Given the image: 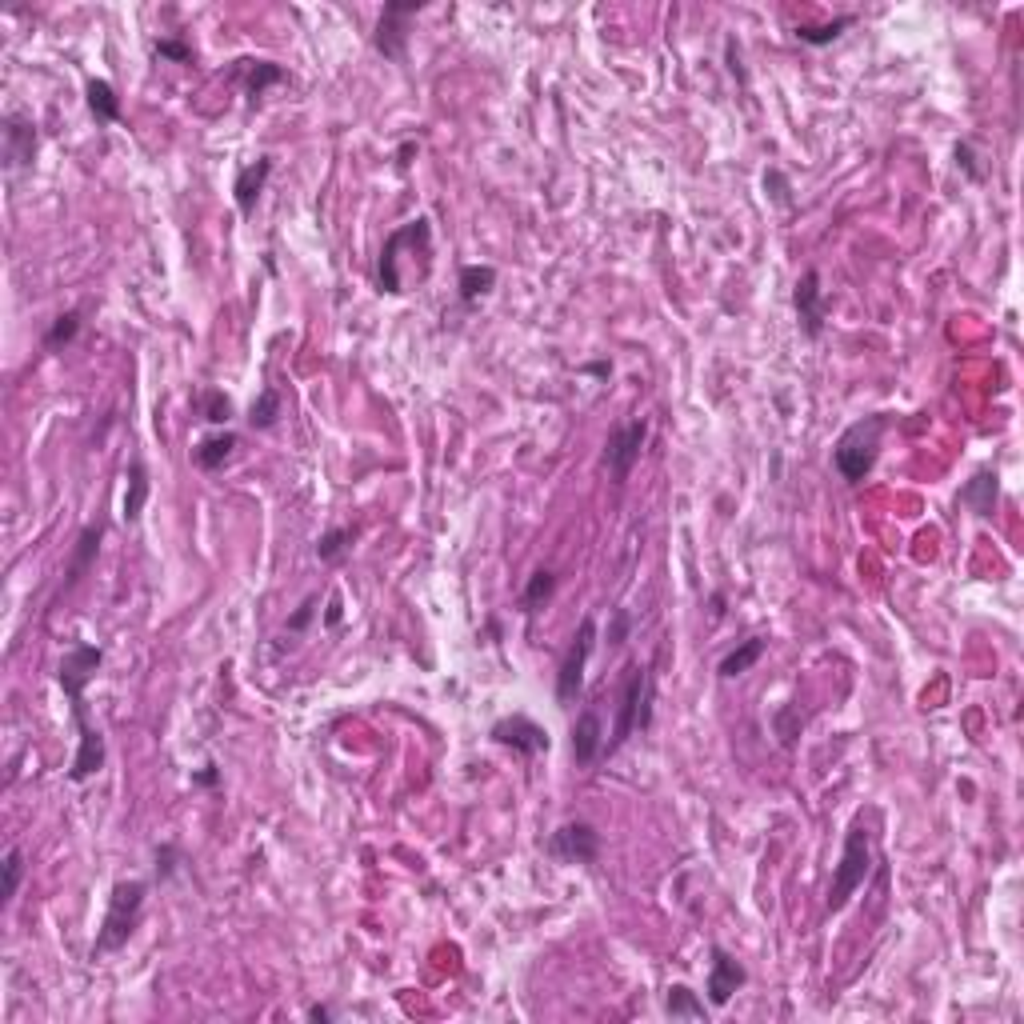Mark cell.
<instances>
[{
	"mask_svg": "<svg viewBox=\"0 0 1024 1024\" xmlns=\"http://www.w3.org/2000/svg\"><path fill=\"white\" fill-rule=\"evenodd\" d=\"M196 404H200V416H204L208 424H228V420H232V400H228L220 388H204V392L196 396Z\"/></svg>",
	"mask_w": 1024,
	"mask_h": 1024,
	"instance_id": "cell-32",
	"label": "cell"
},
{
	"mask_svg": "<svg viewBox=\"0 0 1024 1024\" xmlns=\"http://www.w3.org/2000/svg\"><path fill=\"white\" fill-rule=\"evenodd\" d=\"M552 592H556V572H552V568H536V572L528 576L524 592H520V608H524V616H536V612L552 600Z\"/></svg>",
	"mask_w": 1024,
	"mask_h": 1024,
	"instance_id": "cell-26",
	"label": "cell"
},
{
	"mask_svg": "<svg viewBox=\"0 0 1024 1024\" xmlns=\"http://www.w3.org/2000/svg\"><path fill=\"white\" fill-rule=\"evenodd\" d=\"M496 744H504V748H512V752H520V756H540V752H548V732L532 720V716H524V712H512V716H500L496 724H492V732H488Z\"/></svg>",
	"mask_w": 1024,
	"mask_h": 1024,
	"instance_id": "cell-12",
	"label": "cell"
},
{
	"mask_svg": "<svg viewBox=\"0 0 1024 1024\" xmlns=\"http://www.w3.org/2000/svg\"><path fill=\"white\" fill-rule=\"evenodd\" d=\"M628 628H632V616H628V608H612V624H608V644H612V648H616V644H624Z\"/></svg>",
	"mask_w": 1024,
	"mask_h": 1024,
	"instance_id": "cell-35",
	"label": "cell"
},
{
	"mask_svg": "<svg viewBox=\"0 0 1024 1024\" xmlns=\"http://www.w3.org/2000/svg\"><path fill=\"white\" fill-rule=\"evenodd\" d=\"M996 492H1000L996 472H992V468H980V472H972V480H964V488H960V504H964V508H972L976 516H992V508H996Z\"/></svg>",
	"mask_w": 1024,
	"mask_h": 1024,
	"instance_id": "cell-18",
	"label": "cell"
},
{
	"mask_svg": "<svg viewBox=\"0 0 1024 1024\" xmlns=\"http://www.w3.org/2000/svg\"><path fill=\"white\" fill-rule=\"evenodd\" d=\"M412 152H416V144H412V140H404V144H400V152H396V168H400V172L412 164Z\"/></svg>",
	"mask_w": 1024,
	"mask_h": 1024,
	"instance_id": "cell-41",
	"label": "cell"
},
{
	"mask_svg": "<svg viewBox=\"0 0 1024 1024\" xmlns=\"http://www.w3.org/2000/svg\"><path fill=\"white\" fill-rule=\"evenodd\" d=\"M728 68H732V76H736L740 84H748V72L740 68V52H736V44H732V40H728Z\"/></svg>",
	"mask_w": 1024,
	"mask_h": 1024,
	"instance_id": "cell-39",
	"label": "cell"
},
{
	"mask_svg": "<svg viewBox=\"0 0 1024 1024\" xmlns=\"http://www.w3.org/2000/svg\"><path fill=\"white\" fill-rule=\"evenodd\" d=\"M648 724H652V676L644 664H628L616 724H612V736H604V752H616L636 728H648Z\"/></svg>",
	"mask_w": 1024,
	"mask_h": 1024,
	"instance_id": "cell-4",
	"label": "cell"
},
{
	"mask_svg": "<svg viewBox=\"0 0 1024 1024\" xmlns=\"http://www.w3.org/2000/svg\"><path fill=\"white\" fill-rule=\"evenodd\" d=\"M312 616H316V596H308V600L288 616V624H284V628H288V632H304V628L312 624Z\"/></svg>",
	"mask_w": 1024,
	"mask_h": 1024,
	"instance_id": "cell-36",
	"label": "cell"
},
{
	"mask_svg": "<svg viewBox=\"0 0 1024 1024\" xmlns=\"http://www.w3.org/2000/svg\"><path fill=\"white\" fill-rule=\"evenodd\" d=\"M172 868H176V848H172V844H160V848H156V876L164 880V876H172Z\"/></svg>",
	"mask_w": 1024,
	"mask_h": 1024,
	"instance_id": "cell-37",
	"label": "cell"
},
{
	"mask_svg": "<svg viewBox=\"0 0 1024 1024\" xmlns=\"http://www.w3.org/2000/svg\"><path fill=\"white\" fill-rule=\"evenodd\" d=\"M424 12V0H392L384 4L380 20H376V32H372V48L384 56V60H404L408 56V20Z\"/></svg>",
	"mask_w": 1024,
	"mask_h": 1024,
	"instance_id": "cell-7",
	"label": "cell"
},
{
	"mask_svg": "<svg viewBox=\"0 0 1024 1024\" xmlns=\"http://www.w3.org/2000/svg\"><path fill=\"white\" fill-rule=\"evenodd\" d=\"M100 536H104V528L100 524H84L80 528V536H76V552H72V568H68V580H64V592L92 568V560H96V552H100Z\"/></svg>",
	"mask_w": 1024,
	"mask_h": 1024,
	"instance_id": "cell-21",
	"label": "cell"
},
{
	"mask_svg": "<svg viewBox=\"0 0 1024 1024\" xmlns=\"http://www.w3.org/2000/svg\"><path fill=\"white\" fill-rule=\"evenodd\" d=\"M244 64H248V80H244L248 104H260V96H264L272 84H284V80H288V68H280L276 60H244Z\"/></svg>",
	"mask_w": 1024,
	"mask_h": 1024,
	"instance_id": "cell-22",
	"label": "cell"
},
{
	"mask_svg": "<svg viewBox=\"0 0 1024 1024\" xmlns=\"http://www.w3.org/2000/svg\"><path fill=\"white\" fill-rule=\"evenodd\" d=\"M548 852L564 864H596L600 856V832L588 820H568L548 836Z\"/></svg>",
	"mask_w": 1024,
	"mask_h": 1024,
	"instance_id": "cell-10",
	"label": "cell"
},
{
	"mask_svg": "<svg viewBox=\"0 0 1024 1024\" xmlns=\"http://www.w3.org/2000/svg\"><path fill=\"white\" fill-rule=\"evenodd\" d=\"M872 868V844H868V832L860 824H852V832L844 836V852H840V864H836V880H832V892H828V912H840L852 892L864 884Z\"/></svg>",
	"mask_w": 1024,
	"mask_h": 1024,
	"instance_id": "cell-5",
	"label": "cell"
},
{
	"mask_svg": "<svg viewBox=\"0 0 1024 1024\" xmlns=\"http://www.w3.org/2000/svg\"><path fill=\"white\" fill-rule=\"evenodd\" d=\"M144 896H148V884H144V880H120V884H112L108 912H104V920H100L92 956H104V952H116V948L128 944V936H132L136 924H140Z\"/></svg>",
	"mask_w": 1024,
	"mask_h": 1024,
	"instance_id": "cell-2",
	"label": "cell"
},
{
	"mask_svg": "<svg viewBox=\"0 0 1024 1024\" xmlns=\"http://www.w3.org/2000/svg\"><path fill=\"white\" fill-rule=\"evenodd\" d=\"M84 100H88V112L96 116V124H116L120 120V96L108 80L88 76L84 80Z\"/></svg>",
	"mask_w": 1024,
	"mask_h": 1024,
	"instance_id": "cell-20",
	"label": "cell"
},
{
	"mask_svg": "<svg viewBox=\"0 0 1024 1024\" xmlns=\"http://www.w3.org/2000/svg\"><path fill=\"white\" fill-rule=\"evenodd\" d=\"M592 648H596V620L584 616L580 628H576V636H572V644H568L564 656H560V668H556V700H560V704H572V700L580 696V688H584V668H588Z\"/></svg>",
	"mask_w": 1024,
	"mask_h": 1024,
	"instance_id": "cell-6",
	"label": "cell"
},
{
	"mask_svg": "<svg viewBox=\"0 0 1024 1024\" xmlns=\"http://www.w3.org/2000/svg\"><path fill=\"white\" fill-rule=\"evenodd\" d=\"M68 704H72V724H76V736H80V740H76L72 768H68V780L84 784L88 776H96V772L104 768V736H100V728H92L84 696H76V700H68Z\"/></svg>",
	"mask_w": 1024,
	"mask_h": 1024,
	"instance_id": "cell-8",
	"label": "cell"
},
{
	"mask_svg": "<svg viewBox=\"0 0 1024 1024\" xmlns=\"http://www.w3.org/2000/svg\"><path fill=\"white\" fill-rule=\"evenodd\" d=\"M600 752H604V728H600V716H596V708H584V712L576 716V724H572V760H576L580 768H588Z\"/></svg>",
	"mask_w": 1024,
	"mask_h": 1024,
	"instance_id": "cell-17",
	"label": "cell"
},
{
	"mask_svg": "<svg viewBox=\"0 0 1024 1024\" xmlns=\"http://www.w3.org/2000/svg\"><path fill=\"white\" fill-rule=\"evenodd\" d=\"M268 176H272V156H256L252 164H244V168L236 172V180H232V196H236L240 216H252V212H256V204H260V192H264Z\"/></svg>",
	"mask_w": 1024,
	"mask_h": 1024,
	"instance_id": "cell-16",
	"label": "cell"
},
{
	"mask_svg": "<svg viewBox=\"0 0 1024 1024\" xmlns=\"http://www.w3.org/2000/svg\"><path fill=\"white\" fill-rule=\"evenodd\" d=\"M152 52H156L160 60H172V64H188V60H192V44L180 40V36H160V40L152 44Z\"/></svg>",
	"mask_w": 1024,
	"mask_h": 1024,
	"instance_id": "cell-34",
	"label": "cell"
},
{
	"mask_svg": "<svg viewBox=\"0 0 1024 1024\" xmlns=\"http://www.w3.org/2000/svg\"><path fill=\"white\" fill-rule=\"evenodd\" d=\"M792 308H796V324L808 340H816L824 332V288H820V272L808 268L796 288H792Z\"/></svg>",
	"mask_w": 1024,
	"mask_h": 1024,
	"instance_id": "cell-14",
	"label": "cell"
},
{
	"mask_svg": "<svg viewBox=\"0 0 1024 1024\" xmlns=\"http://www.w3.org/2000/svg\"><path fill=\"white\" fill-rule=\"evenodd\" d=\"M764 648H768V640H764V636H748L744 644H736V648H732V652L720 660V668H716V672H720L724 680H732V676H744V672H748V668H752V664L764 656Z\"/></svg>",
	"mask_w": 1024,
	"mask_h": 1024,
	"instance_id": "cell-25",
	"label": "cell"
},
{
	"mask_svg": "<svg viewBox=\"0 0 1024 1024\" xmlns=\"http://www.w3.org/2000/svg\"><path fill=\"white\" fill-rule=\"evenodd\" d=\"M76 332H80V312H76V308H68V312H60V316L52 320V328L44 332V348H48V352H56V348L72 344V340H76Z\"/></svg>",
	"mask_w": 1024,
	"mask_h": 1024,
	"instance_id": "cell-30",
	"label": "cell"
},
{
	"mask_svg": "<svg viewBox=\"0 0 1024 1024\" xmlns=\"http://www.w3.org/2000/svg\"><path fill=\"white\" fill-rule=\"evenodd\" d=\"M956 164H960L972 180H984V172L976 168V156H972V148H968V144H956Z\"/></svg>",
	"mask_w": 1024,
	"mask_h": 1024,
	"instance_id": "cell-38",
	"label": "cell"
},
{
	"mask_svg": "<svg viewBox=\"0 0 1024 1024\" xmlns=\"http://www.w3.org/2000/svg\"><path fill=\"white\" fill-rule=\"evenodd\" d=\"M664 1012H668L672 1020H704V1016H708L704 1000H700L688 984H672V988H668V996H664Z\"/></svg>",
	"mask_w": 1024,
	"mask_h": 1024,
	"instance_id": "cell-27",
	"label": "cell"
},
{
	"mask_svg": "<svg viewBox=\"0 0 1024 1024\" xmlns=\"http://www.w3.org/2000/svg\"><path fill=\"white\" fill-rule=\"evenodd\" d=\"M276 420H280V392H276V388H264V392L252 400V408H248V424L264 432V428H272Z\"/></svg>",
	"mask_w": 1024,
	"mask_h": 1024,
	"instance_id": "cell-31",
	"label": "cell"
},
{
	"mask_svg": "<svg viewBox=\"0 0 1024 1024\" xmlns=\"http://www.w3.org/2000/svg\"><path fill=\"white\" fill-rule=\"evenodd\" d=\"M404 248H416L420 256H432V220L428 216H416V220H408V224H400L384 236V248H380V260H376V284L388 296L404 292V276H400V252Z\"/></svg>",
	"mask_w": 1024,
	"mask_h": 1024,
	"instance_id": "cell-3",
	"label": "cell"
},
{
	"mask_svg": "<svg viewBox=\"0 0 1024 1024\" xmlns=\"http://www.w3.org/2000/svg\"><path fill=\"white\" fill-rule=\"evenodd\" d=\"M744 980H748V972H744V964L732 956V952H724L720 944H712V964H708V1004L712 1008H724L728 1000H732V992L736 988H744Z\"/></svg>",
	"mask_w": 1024,
	"mask_h": 1024,
	"instance_id": "cell-15",
	"label": "cell"
},
{
	"mask_svg": "<svg viewBox=\"0 0 1024 1024\" xmlns=\"http://www.w3.org/2000/svg\"><path fill=\"white\" fill-rule=\"evenodd\" d=\"M888 424H892L888 412H872V416H864V420H852V424L840 432V440H836V448H832V464H836V472H840L848 484H860V480L876 468L880 440H884Z\"/></svg>",
	"mask_w": 1024,
	"mask_h": 1024,
	"instance_id": "cell-1",
	"label": "cell"
},
{
	"mask_svg": "<svg viewBox=\"0 0 1024 1024\" xmlns=\"http://www.w3.org/2000/svg\"><path fill=\"white\" fill-rule=\"evenodd\" d=\"M584 372H592V376H608V372H612V368H608V364H604V360H596V364H584Z\"/></svg>",
	"mask_w": 1024,
	"mask_h": 1024,
	"instance_id": "cell-44",
	"label": "cell"
},
{
	"mask_svg": "<svg viewBox=\"0 0 1024 1024\" xmlns=\"http://www.w3.org/2000/svg\"><path fill=\"white\" fill-rule=\"evenodd\" d=\"M852 24H856V16L844 12V16H836L832 24H800L796 36H800L804 44H812V48H824V44H832V40H836L844 28H852Z\"/></svg>",
	"mask_w": 1024,
	"mask_h": 1024,
	"instance_id": "cell-28",
	"label": "cell"
},
{
	"mask_svg": "<svg viewBox=\"0 0 1024 1024\" xmlns=\"http://www.w3.org/2000/svg\"><path fill=\"white\" fill-rule=\"evenodd\" d=\"M144 500H148V468L140 456L128 460V488H124V520L136 524L140 512H144Z\"/></svg>",
	"mask_w": 1024,
	"mask_h": 1024,
	"instance_id": "cell-23",
	"label": "cell"
},
{
	"mask_svg": "<svg viewBox=\"0 0 1024 1024\" xmlns=\"http://www.w3.org/2000/svg\"><path fill=\"white\" fill-rule=\"evenodd\" d=\"M456 288H460V300H464V304H476L480 296H488V292L496 288V268H492V264H464Z\"/></svg>",
	"mask_w": 1024,
	"mask_h": 1024,
	"instance_id": "cell-24",
	"label": "cell"
},
{
	"mask_svg": "<svg viewBox=\"0 0 1024 1024\" xmlns=\"http://www.w3.org/2000/svg\"><path fill=\"white\" fill-rule=\"evenodd\" d=\"M32 156H36V124H32V116L8 112L4 124H0V160H4V168L20 172V168L32 164Z\"/></svg>",
	"mask_w": 1024,
	"mask_h": 1024,
	"instance_id": "cell-11",
	"label": "cell"
},
{
	"mask_svg": "<svg viewBox=\"0 0 1024 1024\" xmlns=\"http://www.w3.org/2000/svg\"><path fill=\"white\" fill-rule=\"evenodd\" d=\"M192 780H196V784H204V788H212V784L220 780V772H216V764H204V768H200Z\"/></svg>",
	"mask_w": 1024,
	"mask_h": 1024,
	"instance_id": "cell-40",
	"label": "cell"
},
{
	"mask_svg": "<svg viewBox=\"0 0 1024 1024\" xmlns=\"http://www.w3.org/2000/svg\"><path fill=\"white\" fill-rule=\"evenodd\" d=\"M644 440H648V420H644V416H636V420H628V424L612 428V436H608V444H604V468L612 472V480H616V484H624V480H628L632 464L640 460Z\"/></svg>",
	"mask_w": 1024,
	"mask_h": 1024,
	"instance_id": "cell-9",
	"label": "cell"
},
{
	"mask_svg": "<svg viewBox=\"0 0 1024 1024\" xmlns=\"http://www.w3.org/2000/svg\"><path fill=\"white\" fill-rule=\"evenodd\" d=\"M324 624H328V628H336V624H340V596H332V600H328V616H324Z\"/></svg>",
	"mask_w": 1024,
	"mask_h": 1024,
	"instance_id": "cell-42",
	"label": "cell"
},
{
	"mask_svg": "<svg viewBox=\"0 0 1024 1024\" xmlns=\"http://www.w3.org/2000/svg\"><path fill=\"white\" fill-rule=\"evenodd\" d=\"M236 448H240V436H236V432H228V428H220V432H212V436L196 440L192 460H196V468L216 472V468H224V460H228Z\"/></svg>",
	"mask_w": 1024,
	"mask_h": 1024,
	"instance_id": "cell-19",
	"label": "cell"
},
{
	"mask_svg": "<svg viewBox=\"0 0 1024 1024\" xmlns=\"http://www.w3.org/2000/svg\"><path fill=\"white\" fill-rule=\"evenodd\" d=\"M352 540H356V528H328L320 540H316V556L324 560V564H336V560H344L348 556V548H352Z\"/></svg>",
	"mask_w": 1024,
	"mask_h": 1024,
	"instance_id": "cell-29",
	"label": "cell"
},
{
	"mask_svg": "<svg viewBox=\"0 0 1024 1024\" xmlns=\"http://www.w3.org/2000/svg\"><path fill=\"white\" fill-rule=\"evenodd\" d=\"M0 872H4V888H0V896H4V900H12V896L20 892V880H24V852H20V848H8V852H4Z\"/></svg>",
	"mask_w": 1024,
	"mask_h": 1024,
	"instance_id": "cell-33",
	"label": "cell"
},
{
	"mask_svg": "<svg viewBox=\"0 0 1024 1024\" xmlns=\"http://www.w3.org/2000/svg\"><path fill=\"white\" fill-rule=\"evenodd\" d=\"M100 660H104V652H100L96 644H84V640H76V644H72V648L60 656L56 680H60V688H64V696H68V700L84 696V684L96 676Z\"/></svg>",
	"mask_w": 1024,
	"mask_h": 1024,
	"instance_id": "cell-13",
	"label": "cell"
},
{
	"mask_svg": "<svg viewBox=\"0 0 1024 1024\" xmlns=\"http://www.w3.org/2000/svg\"><path fill=\"white\" fill-rule=\"evenodd\" d=\"M308 1020H320V1024H328V1020H332V1008H324V1004H312V1008H308Z\"/></svg>",
	"mask_w": 1024,
	"mask_h": 1024,
	"instance_id": "cell-43",
	"label": "cell"
}]
</instances>
